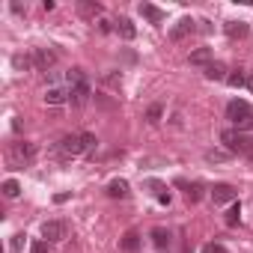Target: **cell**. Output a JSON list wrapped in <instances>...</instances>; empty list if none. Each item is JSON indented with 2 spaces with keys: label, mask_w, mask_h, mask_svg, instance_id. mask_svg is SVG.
Listing matches in <instances>:
<instances>
[{
  "label": "cell",
  "mask_w": 253,
  "mask_h": 253,
  "mask_svg": "<svg viewBox=\"0 0 253 253\" xmlns=\"http://www.w3.org/2000/svg\"><path fill=\"white\" fill-rule=\"evenodd\" d=\"M226 119L235 125L238 131H253V107L247 101H229L226 104Z\"/></svg>",
  "instance_id": "cell-1"
},
{
  "label": "cell",
  "mask_w": 253,
  "mask_h": 253,
  "mask_svg": "<svg viewBox=\"0 0 253 253\" xmlns=\"http://www.w3.org/2000/svg\"><path fill=\"white\" fill-rule=\"evenodd\" d=\"M220 143L226 146L229 155H244V158L253 161V140H247L238 128H226V131L220 134Z\"/></svg>",
  "instance_id": "cell-2"
},
{
  "label": "cell",
  "mask_w": 253,
  "mask_h": 253,
  "mask_svg": "<svg viewBox=\"0 0 253 253\" xmlns=\"http://www.w3.org/2000/svg\"><path fill=\"white\" fill-rule=\"evenodd\" d=\"M36 158V146L33 143H27V140H15L12 146H9V152H6V161H9V167H27L30 161Z\"/></svg>",
  "instance_id": "cell-3"
},
{
  "label": "cell",
  "mask_w": 253,
  "mask_h": 253,
  "mask_svg": "<svg viewBox=\"0 0 253 253\" xmlns=\"http://www.w3.org/2000/svg\"><path fill=\"white\" fill-rule=\"evenodd\" d=\"M86 146H84V137L81 134H66L60 143H57V155L60 158H75V155H84Z\"/></svg>",
  "instance_id": "cell-4"
},
{
  "label": "cell",
  "mask_w": 253,
  "mask_h": 253,
  "mask_svg": "<svg viewBox=\"0 0 253 253\" xmlns=\"http://www.w3.org/2000/svg\"><path fill=\"white\" fill-rule=\"evenodd\" d=\"M66 232H69L66 220H45V223H42V238H45L48 244H51V241H63Z\"/></svg>",
  "instance_id": "cell-5"
},
{
  "label": "cell",
  "mask_w": 253,
  "mask_h": 253,
  "mask_svg": "<svg viewBox=\"0 0 253 253\" xmlns=\"http://www.w3.org/2000/svg\"><path fill=\"white\" fill-rule=\"evenodd\" d=\"M30 57H33V69H39V72H48L57 63V51H51V48H36Z\"/></svg>",
  "instance_id": "cell-6"
},
{
  "label": "cell",
  "mask_w": 253,
  "mask_h": 253,
  "mask_svg": "<svg viewBox=\"0 0 253 253\" xmlns=\"http://www.w3.org/2000/svg\"><path fill=\"white\" fill-rule=\"evenodd\" d=\"M89 95H92V89H89V84H86V81H81V84L69 86V101H72L75 107H84V104L89 101Z\"/></svg>",
  "instance_id": "cell-7"
},
{
  "label": "cell",
  "mask_w": 253,
  "mask_h": 253,
  "mask_svg": "<svg viewBox=\"0 0 253 253\" xmlns=\"http://www.w3.org/2000/svg\"><path fill=\"white\" fill-rule=\"evenodd\" d=\"M235 197H238V191H235L232 185H214V188H211V203H214V206L235 203Z\"/></svg>",
  "instance_id": "cell-8"
},
{
  "label": "cell",
  "mask_w": 253,
  "mask_h": 253,
  "mask_svg": "<svg viewBox=\"0 0 253 253\" xmlns=\"http://www.w3.org/2000/svg\"><path fill=\"white\" fill-rule=\"evenodd\" d=\"M194 30H197V21H194V18H182V21L170 30V39H176V42H179V39H185V36H188V33H194Z\"/></svg>",
  "instance_id": "cell-9"
},
{
  "label": "cell",
  "mask_w": 253,
  "mask_h": 253,
  "mask_svg": "<svg viewBox=\"0 0 253 253\" xmlns=\"http://www.w3.org/2000/svg\"><path fill=\"white\" fill-rule=\"evenodd\" d=\"M223 33H226L229 39H244V36L250 33V24H244V21H226V24H223Z\"/></svg>",
  "instance_id": "cell-10"
},
{
  "label": "cell",
  "mask_w": 253,
  "mask_h": 253,
  "mask_svg": "<svg viewBox=\"0 0 253 253\" xmlns=\"http://www.w3.org/2000/svg\"><path fill=\"white\" fill-rule=\"evenodd\" d=\"M176 185H179V188H185V197H188V203H200V200H203V185H197V182L191 185V182H185V179H179Z\"/></svg>",
  "instance_id": "cell-11"
},
{
  "label": "cell",
  "mask_w": 253,
  "mask_h": 253,
  "mask_svg": "<svg viewBox=\"0 0 253 253\" xmlns=\"http://www.w3.org/2000/svg\"><path fill=\"white\" fill-rule=\"evenodd\" d=\"M107 197L125 200V197H128V182H125V179H113V182L107 185Z\"/></svg>",
  "instance_id": "cell-12"
},
{
  "label": "cell",
  "mask_w": 253,
  "mask_h": 253,
  "mask_svg": "<svg viewBox=\"0 0 253 253\" xmlns=\"http://www.w3.org/2000/svg\"><path fill=\"white\" fill-rule=\"evenodd\" d=\"M140 15H143L146 21H152V24H161V21H164V9H158V6H152V3H140Z\"/></svg>",
  "instance_id": "cell-13"
},
{
  "label": "cell",
  "mask_w": 253,
  "mask_h": 253,
  "mask_svg": "<svg viewBox=\"0 0 253 253\" xmlns=\"http://www.w3.org/2000/svg\"><path fill=\"white\" fill-rule=\"evenodd\" d=\"M137 247H140V232L137 229H128V232H125V238H122V250L125 253H137Z\"/></svg>",
  "instance_id": "cell-14"
},
{
  "label": "cell",
  "mask_w": 253,
  "mask_h": 253,
  "mask_svg": "<svg viewBox=\"0 0 253 253\" xmlns=\"http://www.w3.org/2000/svg\"><path fill=\"white\" fill-rule=\"evenodd\" d=\"M188 63H191V66H209V63H211V48H197V51H191Z\"/></svg>",
  "instance_id": "cell-15"
},
{
  "label": "cell",
  "mask_w": 253,
  "mask_h": 253,
  "mask_svg": "<svg viewBox=\"0 0 253 253\" xmlns=\"http://www.w3.org/2000/svg\"><path fill=\"white\" fill-rule=\"evenodd\" d=\"M69 101V89H60V86H51L45 92V104H66Z\"/></svg>",
  "instance_id": "cell-16"
},
{
  "label": "cell",
  "mask_w": 253,
  "mask_h": 253,
  "mask_svg": "<svg viewBox=\"0 0 253 253\" xmlns=\"http://www.w3.org/2000/svg\"><path fill=\"white\" fill-rule=\"evenodd\" d=\"M146 188H152V194L158 197V203L170 206V191H167V188H164V185H161L158 179H149V182H146Z\"/></svg>",
  "instance_id": "cell-17"
},
{
  "label": "cell",
  "mask_w": 253,
  "mask_h": 253,
  "mask_svg": "<svg viewBox=\"0 0 253 253\" xmlns=\"http://www.w3.org/2000/svg\"><path fill=\"white\" fill-rule=\"evenodd\" d=\"M152 241H155V247L164 253V250L170 247V232H167L164 226H155V229H152Z\"/></svg>",
  "instance_id": "cell-18"
},
{
  "label": "cell",
  "mask_w": 253,
  "mask_h": 253,
  "mask_svg": "<svg viewBox=\"0 0 253 253\" xmlns=\"http://www.w3.org/2000/svg\"><path fill=\"white\" fill-rule=\"evenodd\" d=\"M116 33H119L122 39H134V36H137V27H134L128 18H119V21H116Z\"/></svg>",
  "instance_id": "cell-19"
},
{
  "label": "cell",
  "mask_w": 253,
  "mask_h": 253,
  "mask_svg": "<svg viewBox=\"0 0 253 253\" xmlns=\"http://www.w3.org/2000/svg\"><path fill=\"white\" fill-rule=\"evenodd\" d=\"M206 78L209 81H226V66L223 63H209L206 66Z\"/></svg>",
  "instance_id": "cell-20"
},
{
  "label": "cell",
  "mask_w": 253,
  "mask_h": 253,
  "mask_svg": "<svg viewBox=\"0 0 253 253\" xmlns=\"http://www.w3.org/2000/svg\"><path fill=\"white\" fill-rule=\"evenodd\" d=\"M226 158H229V152H223V149H209L206 152V161L209 164H223Z\"/></svg>",
  "instance_id": "cell-21"
},
{
  "label": "cell",
  "mask_w": 253,
  "mask_h": 253,
  "mask_svg": "<svg viewBox=\"0 0 253 253\" xmlns=\"http://www.w3.org/2000/svg\"><path fill=\"white\" fill-rule=\"evenodd\" d=\"M78 9H81V15H86V18L101 15V6H98V3H78Z\"/></svg>",
  "instance_id": "cell-22"
},
{
  "label": "cell",
  "mask_w": 253,
  "mask_h": 253,
  "mask_svg": "<svg viewBox=\"0 0 253 253\" xmlns=\"http://www.w3.org/2000/svg\"><path fill=\"white\" fill-rule=\"evenodd\" d=\"M3 194H6L9 200H15V197L21 194V185H18L15 179H6V182H3Z\"/></svg>",
  "instance_id": "cell-23"
},
{
  "label": "cell",
  "mask_w": 253,
  "mask_h": 253,
  "mask_svg": "<svg viewBox=\"0 0 253 253\" xmlns=\"http://www.w3.org/2000/svg\"><path fill=\"white\" fill-rule=\"evenodd\" d=\"M238 220H241V206L235 203V206H232V209L226 211V217H223V223H226V226H235Z\"/></svg>",
  "instance_id": "cell-24"
},
{
  "label": "cell",
  "mask_w": 253,
  "mask_h": 253,
  "mask_svg": "<svg viewBox=\"0 0 253 253\" xmlns=\"http://www.w3.org/2000/svg\"><path fill=\"white\" fill-rule=\"evenodd\" d=\"M226 84H229V86H244V84H247V78L241 75V69H235V72H229V75H226Z\"/></svg>",
  "instance_id": "cell-25"
},
{
  "label": "cell",
  "mask_w": 253,
  "mask_h": 253,
  "mask_svg": "<svg viewBox=\"0 0 253 253\" xmlns=\"http://www.w3.org/2000/svg\"><path fill=\"white\" fill-rule=\"evenodd\" d=\"M161 116H164V107H161V104H152V107L146 110V119H149L152 125H155V122H161Z\"/></svg>",
  "instance_id": "cell-26"
},
{
  "label": "cell",
  "mask_w": 253,
  "mask_h": 253,
  "mask_svg": "<svg viewBox=\"0 0 253 253\" xmlns=\"http://www.w3.org/2000/svg\"><path fill=\"white\" fill-rule=\"evenodd\" d=\"M30 253H48V241H39V238H36V241L30 244Z\"/></svg>",
  "instance_id": "cell-27"
},
{
  "label": "cell",
  "mask_w": 253,
  "mask_h": 253,
  "mask_svg": "<svg viewBox=\"0 0 253 253\" xmlns=\"http://www.w3.org/2000/svg\"><path fill=\"white\" fill-rule=\"evenodd\" d=\"M81 137H84V146H86V152H92V149H95V143H98V140H95V134H81Z\"/></svg>",
  "instance_id": "cell-28"
},
{
  "label": "cell",
  "mask_w": 253,
  "mask_h": 253,
  "mask_svg": "<svg viewBox=\"0 0 253 253\" xmlns=\"http://www.w3.org/2000/svg\"><path fill=\"white\" fill-rule=\"evenodd\" d=\"M21 247H24V235H15V238H12V247H9V253H21Z\"/></svg>",
  "instance_id": "cell-29"
},
{
  "label": "cell",
  "mask_w": 253,
  "mask_h": 253,
  "mask_svg": "<svg viewBox=\"0 0 253 253\" xmlns=\"http://www.w3.org/2000/svg\"><path fill=\"white\" fill-rule=\"evenodd\" d=\"M203 253H226V247H223V244H206Z\"/></svg>",
  "instance_id": "cell-30"
},
{
  "label": "cell",
  "mask_w": 253,
  "mask_h": 253,
  "mask_svg": "<svg viewBox=\"0 0 253 253\" xmlns=\"http://www.w3.org/2000/svg\"><path fill=\"white\" fill-rule=\"evenodd\" d=\"M247 89L253 92V75H247Z\"/></svg>",
  "instance_id": "cell-31"
}]
</instances>
